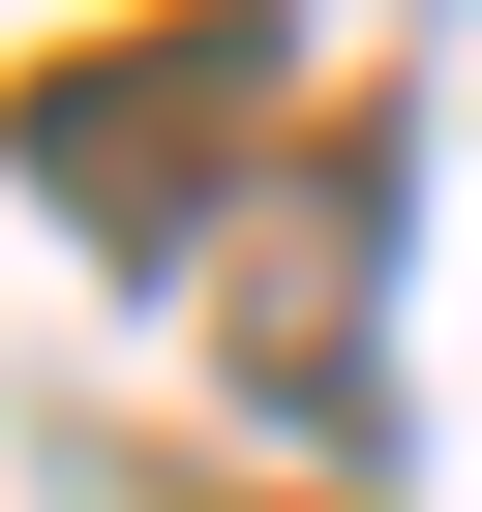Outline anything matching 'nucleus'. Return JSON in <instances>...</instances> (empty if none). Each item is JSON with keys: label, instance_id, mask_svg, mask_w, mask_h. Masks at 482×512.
Segmentation results:
<instances>
[{"label": "nucleus", "instance_id": "f257e3e1", "mask_svg": "<svg viewBox=\"0 0 482 512\" xmlns=\"http://www.w3.org/2000/svg\"><path fill=\"white\" fill-rule=\"evenodd\" d=\"M211 121H272V31H121V61H91V91H61V121H31V181H61V211H91V241H151V211H181V151H211Z\"/></svg>", "mask_w": 482, "mask_h": 512}]
</instances>
